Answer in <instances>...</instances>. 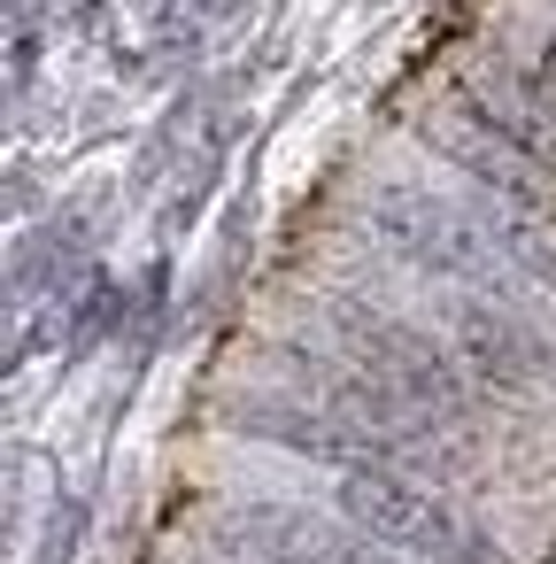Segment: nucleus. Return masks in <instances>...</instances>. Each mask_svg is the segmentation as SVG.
<instances>
[{"mask_svg":"<svg viewBox=\"0 0 556 564\" xmlns=\"http://www.w3.org/2000/svg\"><path fill=\"white\" fill-rule=\"evenodd\" d=\"M433 294H440V333L510 417L556 410V333L541 325L533 302H502L471 286H433Z\"/></svg>","mask_w":556,"mask_h":564,"instance_id":"4","label":"nucleus"},{"mask_svg":"<svg viewBox=\"0 0 556 564\" xmlns=\"http://www.w3.org/2000/svg\"><path fill=\"white\" fill-rule=\"evenodd\" d=\"M217 425H225L232 441L302 456V464H325V471H348V464H394V471H402V456H394L386 433H371L363 417H348V410H332V402H317V394H302V387H286V379L217 394Z\"/></svg>","mask_w":556,"mask_h":564,"instance_id":"5","label":"nucleus"},{"mask_svg":"<svg viewBox=\"0 0 556 564\" xmlns=\"http://www.w3.org/2000/svg\"><path fill=\"white\" fill-rule=\"evenodd\" d=\"M86 541V495H55L47 510V541H40V564H70Z\"/></svg>","mask_w":556,"mask_h":564,"instance_id":"10","label":"nucleus"},{"mask_svg":"<svg viewBox=\"0 0 556 564\" xmlns=\"http://www.w3.org/2000/svg\"><path fill=\"white\" fill-rule=\"evenodd\" d=\"M9 225H17V232L32 225V163H24V155H9Z\"/></svg>","mask_w":556,"mask_h":564,"instance_id":"11","label":"nucleus"},{"mask_svg":"<svg viewBox=\"0 0 556 564\" xmlns=\"http://www.w3.org/2000/svg\"><path fill=\"white\" fill-rule=\"evenodd\" d=\"M201 541L232 564H394V549L371 541L363 525H332L294 502H225L201 518Z\"/></svg>","mask_w":556,"mask_h":564,"instance_id":"6","label":"nucleus"},{"mask_svg":"<svg viewBox=\"0 0 556 564\" xmlns=\"http://www.w3.org/2000/svg\"><path fill=\"white\" fill-rule=\"evenodd\" d=\"M132 317H140V294L109 271V263H94L86 271V286L70 294V325H63V356L70 364H86L94 348H109V340H132Z\"/></svg>","mask_w":556,"mask_h":564,"instance_id":"8","label":"nucleus"},{"mask_svg":"<svg viewBox=\"0 0 556 564\" xmlns=\"http://www.w3.org/2000/svg\"><path fill=\"white\" fill-rule=\"evenodd\" d=\"M32 78H40V17L32 0H9V109L32 101Z\"/></svg>","mask_w":556,"mask_h":564,"instance_id":"9","label":"nucleus"},{"mask_svg":"<svg viewBox=\"0 0 556 564\" xmlns=\"http://www.w3.org/2000/svg\"><path fill=\"white\" fill-rule=\"evenodd\" d=\"M248 9H255V0H194V17H201L209 32H232V24H240Z\"/></svg>","mask_w":556,"mask_h":564,"instance_id":"12","label":"nucleus"},{"mask_svg":"<svg viewBox=\"0 0 556 564\" xmlns=\"http://www.w3.org/2000/svg\"><path fill=\"white\" fill-rule=\"evenodd\" d=\"M464 202L479 209V225L494 232V248L510 256V271L556 310V217H541V209H510V202H494V194H479V186H464Z\"/></svg>","mask_w":556,"mask_h":564,"instance_id":"7","label":"nucleus"},{"mask_svg":"<svg viewBox=\"0 0 556 564\" xmlns=\"http://www.w3.org/2000/svg\"><path fill=\"white\" fill-rule=\"evenodd\" d=\"M379 9H402V0H379Z\"/></svg>","mask_w":556,"mask_h":564,"instance_id":"14","label":"nucleus"},{"mask_svg":"<svg viewBox=\"0 0 556 564\" xmlns=\"http://www.w3.org/2000/svg\"><path fill=\"white\" fill-rule=\"evenodd\" d=\"M356 217L379 240V256L417 271L425 286H471V294H502V302L541 310V294L510 271V256L494 248V232L479 225V209L464 194H440L425 178H371Z\"/></svg>","mask_w":556,"mask_h":564,"instance_id":"2","label":"nucleus"},{"mask_svg":"<svg viewBox=\"0 0 556 564\" xmlns=\"http://www.w3.org/2000/svg\"><path fill=\"white\" fill-rule=\"evenodd\" d=\"M302 310H309V333H317V340H332L340 356H356L371 379H386L394 394H410L433 425L464 433L471 448H487V425L510 417V410L471 379V364L456 356V340H448L440 325L394 310L386 294H371V286H309Z\"/></svg>","mask_w":556,"mask_h":564,"instance_id":"1","label":"nucleus"},{"mask_svg":"<svg viewBox=\"0 0 556 564\" xmlns=\"http://www.w3.org/2000/svg\"><path fill=\"white\" fill-rule=\"evenodd\" d=\"M332 510L348 525H363L371 541H386L394 556H417V564H510V549L471 510H456L433 479L394 471V464L332 471Z\"/></svg>","mask_w":556,"mask_h":564,"instance_id":"3","label":"nucleus"},{"mask_svg":"<svg viewBox=\"0 0 556 564\" xmlns=\"http://www.w3.org/2000/svg\"><path fill=\"white\" fill-rule=\"evenodd\" d=\"M163 564H217V556H163ZM225 564H232V556H225Z\"/></svg>","mask_w":556,"mask_h":564,"instance_id":"13","label":"nucleus"}]
</instances>
